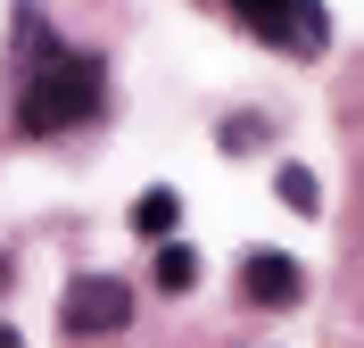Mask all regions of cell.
Returning a JSON list of instances; mask_svg holds the SVG:
<instances>
[{"instance_id": "7a4b0ae2", "label": "cell", "mask_w": 364, "mask_h": 348, "mask_svg": "<svg viewBox=\"0 0 364 348\" xmlns=\"http://www.w3.org/2000/svg\"><path fill=\"white\" fill-rule=\"evenodd\" d=\"M232 9H240V25H249L257 42L290 50V58H323V42H331L323 0H232Z\"/></svg>"}, {"instance_id": "52a82bcc", "label": "cell", "mask_w": 364, "mask_h": 348, "mask_svg": "<svg viewBox=\"0 0 364 348\" xmlns=\"http://www.w3.org/2000/svg\"><path fill=\"white\" fill-rule=\"evenodd\" d=\"M191 282H199V257L182 249V241H166L158 249V290H191Z\"/></svg>"}, {"instance_id": "8992f818", "label": "cell", "mask_w": 364, "mask_h": 348, "mask_svg": "<svg viewBox=\"0 0 364 348\" xmlns=\"http://www.w3.org/2000/svg\"><path fill=\"white\" fill-rule=\"evenodd\" d=\"M273 191H282V208H298V216L323 208V183L306 174V166H282V174H273Z\"/></svg>"}, {"instance_id": "277c9868", "label": "cell", "mask_w": 364, "mask_h": 348, "mask_svg": "<svg viewBox=\"0 0 364 348\" xmlns=\"http://www.w3.org/2000/svg\"><path fill=\"white\" fill-rule=\"evenodd\" d=\"M298 290H306L298 257H282V249H249L240 257V299L249 307H298Z\"/></svg>"}, {"instance_id": "6da1fadb", "label": "cell", "mask_w": 364, "mask_h": 348, "mask_svg": "<svg viewBox=\"0 0 364 348\" xmlns=\"http://www.w3.org/2000/svg\"><path fill=\"white\" fill-rule=\"evenodd\" d=\"M100 100H108L100 58L50 50L42 75H33V83H25V100H17V125H25V133H75V125H91V116H100Z\"/></svg>"}, {"instance_id": "9c48e42d", "label": "cell", "mask_w": 364, "mask_h": 348, "mask_svg": "<svg viewBox=\"0 0 364 348\" xmlns=\"http://www.w3.org/2000/svg\"><path fill=\"white\" fill-rule=\"evenodd\" d=\"M0 348H25V340H17V332H9V324H0Z\"/></svg>"}, {"instance_id": "5b68a950", "label": "cell", "mask_w": 364, "mask_h": 348, "mask_svg": "<svg viewBox=\"0 0 364 348\" xmlns=\"http://www.w3.org/2000/svg\"><path fill=\"white\" fill-rule=\"evenodd\" d=\"M182 224V199H174V191H141V199H133V232H149V241H166V232H174Z\"/></svg>"}, {"instance_id": "30bf717a", "label": "cell", "mask_w": 364, "mask_h": 348, "mask_svg": "<svg viewBox=\"0 0 364 348\" xmlns=\"http://www.w3.org/2000/svg\"><path fill=\"white\" fill-rule=\"evenodd\" d=\"M0 290H9V257H0Z\"/></svg>"}, {"instance_id": "ba28073f", "label": "cell", "mask_w": 364, "mask_h": 348, "mask_svg": "<svg viewBox=\"0 0 364 348\" xmlns=\"http://www.w3.org/2000/svg\"><path fill=\"white\" fill-rule=\"evenodd\" d=\"M215 141H224V149H257V141H265V116H232Z\"/></svg>"}, {"instance_id": "3957f363", "label": "cell", "mask_w": 364, "mask_h": 348, "mask_svg": "<svg viewBox=\"0 0 364 348\" xmlns=\"http://www.w3.org/2000/svg\"><path fill=\"white\" fill-rule=\"evenodd\" d=\"M67 332H124V315H133V290L116 274H83V282H67Z\"/></svg>"}]
</instances>
